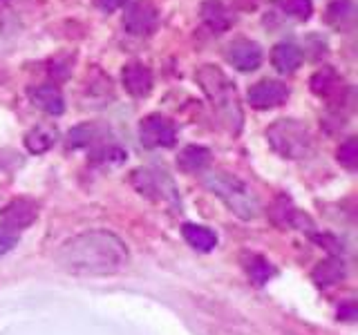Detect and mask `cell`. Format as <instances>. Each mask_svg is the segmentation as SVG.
I'll return each mask as SVG.
<instances>
[{
  "label": "cell",
  "mask_w": 358,
  "mask_h": 335,
  "mask_svg": "<svg viewBox=\"0 0 358 335\" xmlns=\"http://www.w3.org/2000/svg\"><path fill=\"white\" fill-rule=\"evenodd\" d=\"M56 137H59V132H56L54 126H50V123H38V126H34L25 134V145L31 154H43L56 143Z\"/></svg>",
  "instance_id": "16"
},
{
  "label": "cell",
  "mask_w": 358,
  "mask_h": 335,
  "mask_svg": "<svg viewBox=\"0 0 358 335\" xmlns=\"http://www.w3.org/2000/svg\"><path fill=\"white\" fill-rule=\"evenodd\" d=\"M289 98V87L280 81H273V78H262L255 85H251L249 94H246V100L251 103V107L255 110H268V107H278L282 105Z\"/></svg>",
  "instance_id": "8"
},
{
  "label": "cell",
  "mask_w": 358,
  "mask_h": 335,
  "mask_svg": "<svg viewBox=\"0 0 358 335\" xmlns=\"http://www.w3.org/2000/svg\"><path fill=\"white\" fill-rule=\"evenodd\" d=\"M38 210H36V204L29 199H18L14 204H9L3 212V226L11 228V230H20L29 226V223L36 219Z\"/></svg>",
  "instance_id": "13"
},
{
  "label": "cell",
  "mask_w": 358,
  "mask_h": 335,
  "mask_svg": "<svg viewBox=\"0 0 358 335\" xmlns=\"http://www.w3.org/2000/svg\"><path fill=\"white\" fill-rule=\"evenodd\" d=\"M92 3L101 11H106V14H112V11H117V9H121L123 5H126V0H92Z\"/></svg>",
  "instance_id": "25"
},
{
  "label": "cell",
  "mask_w": 358,
  "mask_h": 335,
  "mask_svg": "<svg viewBox=\"0 0 358 335\" xmlns=\"http://www.w3.org/2000/svg\"><path fill=\"white\" fill-rule=\"evenodd\" d=\"M195 78H197L199 87L204 89V94L210 100V105L215 110V114L220 117V121L233 134H238L242 128V107H240L235 83L220 70L217 65H201Z\"/></svg>",
  "instance_id": "2"
},
{
  "label": "cell",
  "mask_w": 358,
  "mask_h": 335,
  "mask_svg": "<svg viewBox=\"0 0 358 335\" xmlns=\"http://www.w3.org/2000/svg\"><path fill=\"white\" fill-rule=\"evenodd\" d=\"M159 27V11L150 0H134L123 14V29L130 36H152Z\"/></svg>",
  "instance_id": "6"
},
{
  "label": "cell",
  "mask_w": 358,
  "mask_h": 335,
  "mask_svg": "<svg viewBox=\"0 0 358 335\" xmlns=\"http://www.w3.org/2000/svg\"><path fill=\"white\" fill-rule=\"evenodd\" d=\"M16 241H18V232L16 230H11L7 226H0V257L7 255L11 248H14Z\"/></svg>",
  "instance_id": "24"
},
{
  "label": "cell",
  "mask_w": 358,
  "mask_h": 335,
  "mask_svg": "<svg viewBox=\"0 0 358 335\" xmlns=\"http://www.w3.org/2000/svg\"><path fill=\"white\" fill-rule=\"evenodd\" d=\"M182 234L188 241V246H193L195 251L208 253L217 246V234L206 226H197V223H184Z\"/></svg>",
  "instance_id": "17"
},
{
  "label": "cell",
  "mask_w": 358,
  "mask_h": 335,
  "mask_svg": "<svg viewBox=\"0 0 358 335\" xmlns=\"http://www.w3.org/2000/svg\"><path fill=\"white\" fill-rule=\"evenodd\" d=\"M54 262L72 275H115L128 264V248L117 234L90 230L67 239L54 253Z\"/></svg>",
  "instance_id": "1"
},
{
  "label": "cell",
  "mask_w": 358,
  "mask_h": 335,
  "mask_svg": "<svg viewBox=\"0 0 358 335\" xmlns=\"http://www.w3.org/2000/svg\"><path fill=\"white\" fill-rule=\"evenodd\" d=\"M210 163V150L204 145H186L177 156V168L186 174L201 172Z\"/></svg>",
  "instance_id": "14"
},
{
  "label": "cell",
  "mask_w": 358,
  "mask_h": 335,
  "mask_svg": "<svg viewBox=\"0 0 358 335\" xmlns=\"http://www.w3.org/2000/svg\"><path fill=\"white\" fill-rule=\"evenodd\" d=\"M336 159L341 165H345L347 170H354L358 165V141L356 137H350L345 143H341L338 152H336Z\"/></svg>",
  "instance_id": "22"
},
{
  "label": "cell",
  "mask_w": 358,
  "mask_h": 335,
  "mask_svg": "<svg viewBox=\"0 0 358 335\" xmlns=\"http://www.w3.org/2000/svg\"><path fill=\"white\" fill-rule=\"evenodd\" d=\"M121 81L126 92L134 98H145L152 92V85H155V76L152 70L148 65H143L139 61H132L123 67L121 72Z\"/></svg>",
  "instance_id": "9"
},
{
  "label": "cell",
  "mask_w": 358,
  "mask_h": 335,
  "mask_svg": "<svg viewBox=\"0 0 358 335\" xmlns=\"http://www.w3.org/2000/svg\"><path fill=\"white\" fill-rule=\"evenodd\" d=\"M92 137H94L92 126H78L67 134V148H83V145L92 141Z\"/></svg>",
  "instance_id": "23"
},
{
  "label": "cell",
  "mask_w": 358,
  "mask_h": 335,
  "mask_svg": "<svg viewBox=\"0 0 358 335\" xmlns=\"http://www.w3.org/2000/svg\"><path fill=\"white\" fill-rule=\"evenodd\" d=\"M29 98H31L34 105H36L38 110H43L45 114H50V117H61L65 112V98H63L61 89L56 85L45 83V85L31 87L29 89Z\"/></svg>",
  "instance_id": "11"
},
{
  "label": "cell",
  "mask_w": 358,
  "mask_h": 335,
  "mask_svg": "<svg viewBox=\"0 0 358 335\" xmlns=\"http://www.w3.org/2000/svg\"><path fill=\"white\" fill-rule=\"evenodd\" d=\"M311 92L320 96V98H331L336 92H341L343 87V78L338 76V72L334 67H320V70L311 76L309 81Z\"/></svg>",
  "instance_id": "15"
},
{
  "label": "cell",
  "mask_w": 358,
  "mask_h": 335,
  "mask_svg": "<svg viewBox=\"0 0 358 335\" xmlns=\"http://www.w3.org/2000/svg\"><path fill=\"white\" fill-rule=\"evenodd\" d=\"M302 59H305V54H302V50L291 40L278 43L271 50V63L280 74H294L302 65Z\"/></svg>",
  "instance_id": "12"
},
{
  "label": "cell",
  "mask_w": 358,
  "mask_h": 335,
  "mask_svg": "<svg viewBox=\"0 0 358 335\" xmlns=\"http://www.w3.org/2000/svg\"><path fill=\"white\" fill-rule=\"evenodd\" d=\"M204 184L210 190L213 195H217L224 204L231 208V212H235L242 219H255L260 215V201L253 195V190L246 186L242 179H238L231 172H210L204 177Z\"/></svg>",
  "instance_id": "3"
},
{
  "label": "cell",
  "mask_w": 358,
  "mask_h": 335,
  "mask_svg": "<svg viewBox=\"0 0 358 335\" xmlns=\"http://www.w3.org/2000/svg\"><path fill=\"white\" fill-rule=\"evenodd\" d=\"M244 268H246V273H249V277L253 279L255 284H264L266 279L273 275V266L260 255H249V260H246Z\"/></svg>",
  "instance_id": "21"
},
{
  "label": "cell",
  "mask_w": 358,
  "mask_h": 335,
  "mask_svg": "<svg viewBox=\"0 0 358 335\" xmlns=\"http://www.w3.org/2000/svg\"><path fill=\"white\" fill-rule=\"evenodd\" d=\"M266 141L285 159H302L311 150V134L296 119H280L266 128Z\"/></svg>",
  "instance_id": "4"
},
{
  "label": "cell",
  "mask_w": 358,
  "mask_h": 335,
  "mask_svg": "<svg viewBox=\"0 0 358 335\" xmlns=\"http://www.w3.org/2000/svg\"><path fill=\"white\" fill-rule=\"evenodd\" d=\"M139 141L143 148L157 150V148H173L177 141L175 123L162 117V114H148L139 123Z\"/></svg>",
  "instance_id": "5"
},
{
  "label": "cell",
  "mask_w": 358,
  "mask_h": 335,
  "mask_svg": "<svg viewBox=\"0 0 358 335\" xmlns=\"http://www.w3.org/2000/svg\"><path fill=\"white\" fill-rule=\"evenodd\" d=\"M201 22L213 31V34H224L235 25V14L222 3V0H204L199 7Z\"/></svg>",
  "instance_id": "10"
},
{
  "label": "cell",
  "mask_w": 358,
  "mask_h": 335,
  "mask_svg": "<svg viewBox=\"0 0 358 335\" xmlns=\"http://www.w3.org/2000/svg\"><path fill=\"white\" fill-rule=\"evenodd\" d=\"M273 5L282 11L285 16H291L300 22H305L313 14V3L311 0H273Z\"/></svg>",
  "instance_id": "20"
},
{
  "label": "cell",
  "mask_w": 358,
  "mask_h": 335,
  "mask_svg": "<svg viewBox=\"0 0 358 335\" xmlns=\"http://www.w3.org/2000/svg\"><path fill=\"white\" fill-rule=\"evenodd\" d=\"M262 47L251 38H235L227 47V61L240 72H255L262 65Z\"/></svg>",
  "instance_id": "7"
},
{
  "label": "cell",
  "mask_w": 358,
  "mask_h": 335,
  "mask_svg": "<svg viewBox=\"0 0 358 335\" xmlns=\"http://www.w3.org/2000/svg\"><path fill=\"white\" fill-rule=\"evenodd\" d=\"M327 22L331 27L336 29H345V27H350L352 25V20H354V5H352V0H336V3H331L327 7Z\"/></svg>",
  "instance_id": "19"
},
{
  "label": "cell",
  "mask_w": 358,
  "mask_h": 335,
  "mask_svg": "<svg viewBox=\"0 0 358 335\" xmlns=\"http://www.w3.org/2000/svg\"><path fill=\"white\" fill-rule=\"evenodd\" d=\"M343 277H345L343 260H324L313 268V273H311V279L318 286H331L336 282H341Z\"/></svg>",
  "instance_id": "18"
}]
</instances>
